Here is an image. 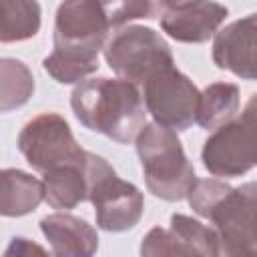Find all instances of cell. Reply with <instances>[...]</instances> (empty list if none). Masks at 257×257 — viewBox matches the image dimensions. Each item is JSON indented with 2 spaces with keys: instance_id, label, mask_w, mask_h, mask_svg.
Segmentation results:
<instances>
[{
  "instance_id": "8",
  "label": "cell",
  "mask_w": 257,
  "mask_h": 257,
  "mask_svg": "<svg viewBox=\"0 0 257 257\" xmlns=\"http://www.w3.org/2000/svg\"><path fill=\"white\" fill-rule=\"evenodd\" d=\"M16 145L26 163L38 173L68 165H86L88 161V151L74 141L68 122L56 112H42L28 120L22 126Z\"/></svg>"
},
{
  "instance_id": "9",
  "label": "cell",
  "mask_w": 257,
  "mask_h": 257,
  "mask_svg": "<svg viewBox=\"0 0 257 257\" xmlns=\"http://www.w3.org/2000/svg\"><path fill=\"white\" fill-rule=\"evenodd\" d=\"M143 100L155 122L173 131H187L197 122L201 92L173 64L157 70L143 82Z\"/></svg>"
},
{
  "instance_id": "12",
  "label": "cell",
  "mask_w": 257,
  "mask_h": 257,
  "mask_svg": "<svg viewBox=\"0 0 257 257\" xmlns=\"http://www.w3.org/2000/svg\"><path fill=\"white\" fill-rule=\"evenodd\" d=\"M229 10L215 0H191L161 16V28L177 42L201 44L217 34Z\"/></svg>"
},
{
  "instance_id": "7",
  "label": "cell",
  "mask_w": 257,
  "mask_h": 257,
  "mask_svg": "<svg viewBox=\"0 0 257 257\" xmlns=\"http://www.w3.org/2000/svg\"><path fill=\"white\" fill-rule=\"evenodd\" d=\"M102 54L110 70L135 84H143L157 70L175 64L167 40L153 28L139 24L118 28L106 40Z\"/></svg>"
},
{
  "instance_id": "19",
  "label": "cell",
  "mask_w": 257,
  "mask_h": 257,
  "mask_svg": "<svg viewBox=\"0 0 257 257\" xmlns=\"http://www.w3.org/2000/svg\"><path fill=\"white\" fill-rule=\"evenodd\" d=\"M100 2L108 14L112 28H122L131 20H139V18H147V20L157 18L151 0H100Z\"/></svg>"
},
{
  "instance_id": "2",
  "label": "cell",
  "mask_w": 257,
  "mask_h": 257,
  "mask_svg": "<svg viewBox=\"0 0 257 257\" xmlns=\"http://www.w3.org/2000/svg\"><path fill=\"white\" fill-rule=\"evenodd\" d=\"M187 201L215 229L221 255L257 257V181L231 187L219 179H197Z\"/></svg>"
},
{
  "instance_id": "6",
  "label": "cell",
  "mask_w": 257,
  "mask_h": 257,
  "mask_svg": "<svg viewBox=\"0 0 257 257\" xmlns=\"http://www.w3.org/2000/svg\"><path fill=\"white\" fill-rule=\"evenodd\" d=\"M203 167L213 177H241L257 167V92L239 116L215 128L201 151Z\"/></svg>"
},
{
  "instance_id": "18",
  "label": "cell",
  "mask_w": 257,
  "mask_h": 257,
  "mask_svg": "<svg viewBox=\"0 0 257 257\" xmlns=\"http://www.w3.org/2000/svg\"><path fill=\"white\" fill-rule=\"evenodd\" d=\"M0 110L10 112L26 104L34 92V76L30 68L16 58L0 60Z\"/></svg>"
},
{
  "instance_id": "15",
  "label": "cell",
  "mask_w": 257,
  "mask_h": 257,
  "mask_svg": "<svg viewBox=\"0 0 257 257\" xmlns=\"http://www.w3.org/2000/svg\"><path fill=\"white\" fill-rule=\"evenodd\" d=\"M88 163V161H86ZM46 203L52 209H74L82 201H88L86 165H68L42 173Z\"/></svg>"
},
{
  "instance_id": "10",
  "label": "cell",
  "mask_w": 257,
  "mask_h": 257,
  "mask_svg": "<svg viewBox=\"0 0 257 257\" xmlns=\"http://www.w3.org/2000/svg\"><path fill=\"white\" fill-rule=\"evenodd\" d=\"M143 255H221L219 237L215 229L203 225L201 221L175 213L171 217V227H153L141 243Z\"/></svg>"
},
{
  "instance_id": "11",
  "label": "cell",
  "mask_w": 257,
  "mask_h": 257,
  "mask_svg": "<svg viewBox=\"0 0 257 257\" xmlns=\"http://www.w3.org/2000/svg\"><path fill=\"white\" fill-rule=\"evenodd\" d=\"M213 62L243 80H257V14L243 16L215 34Z\"/></svg>"
},
{
  "instance_id": "21",
  "label": "cell",
  "mask_w": 257,
  "mask_h": 257,
  "mask_svg": "<svg viewBox=\"0 0 257 257\" xmlns=\"http://www.w3.org/2000/svg\"><path fill=\"white\" fill-rule=\"evenodd\" d=\"M151 2H153V8H155L157 18H161L165 12H169V10H173V8L181 6V4H187L191 0H151Z\"/></svg>"
},
{
  "instance_id": "3",
  "label": "cell",
  "mask_w": 257,
  "mask_h": 257,
  "mask_svg": "<svg viewBox=\"0 0 257 257\" xmlns=\"http://www.w3.org/2000/svg\"><path fill=\"white\" fill-rule=\"evenodd\" d=\"M70 106L82 126L120 145L133 143L147 124V106L141 90L120 76L80 80L70 94Z\"/></svg>"
},
{
  "instance_id": "4",
  "label": "cell",
  "mask_w": 257,
  "mask_h": 257,
  "mask_svg": "<svg viewBox=\"0 0 257 257\" xmlns=\"http://www.w3.org/2000/svg\"><path fill=\"white\" fill-rule=\"evenodd\" d=\"M135 143L147 189L163 201L187 199L197 175L183 151L177 131L159 122H147Z\"/></svg>"
},
{
  "instance_id": "17",
  "label": "cell",
  "mask_w": 257,
  "mask_h": 257,
  "mask_svg": "<svg viewBox=\"0 0 257 257\" xmlns=\"http://www.w3.org/2000/svg\"><path fill=\"white\" fill-rule=\"evenodd\" d=\"M2 42H22L40 30V4L36 0H0Z\"/></svg>"
},
{
  "instance_id": "14",
  "label": "cell",
  "mask_w": 257,
  "mask_h": 257,
  "mask_svg": "<svg viewBox=\"0 0 257 257\" xmlns=\"http://www.w3.org/2000/svg\"><path fill=\"white\" fill-rule=\"evenodd\" d=\"M46 201L44 181L18 171L4 169L0 175V213L4 217H22Z\"/></svg>"
},
{
  "instance_id": "1",
  "label": "cell",
  "mask_w": 257,
  "mask_h": 257,
  "mask_svg": "<svg viewBox=\"0 0 257 257\" xmlns=\"http://www.w3.org/2000/svg\"><path fill=\"white\" fill-rule=\"evenodd\" d=\"M112 24L100 0H62L54 18V50L42 68L60 84H74L98 70V52Z\"/></svg>"
},
{
  "instance_id": "5",
  "label": "cell",
  "mask_w": 257,
  "mask_h": 257,
  "mask_svg": "<svg viewBox=\"0 0 257 257\" xmlns=\"http://www.w3.org/2000/svg\"><path fill=\"white\" fill-rule=\"evenodd\" d=\"M88 201L94 207L96 225L104 231L120 233L133 229L145 209V199L139 187L122 181L106 159L88 153L86 163Z\"/></svg>"
},
{
  "instance_id": "20",
  "label": "cell",
  "mask_w": 257,
  "mask_h": 257,
  "mask_svg": "<svg viewBox=\"0 0 257 257\" xmlns=\"http://www.w3.org/2000/svg\"><path fill=\"white\" fill-rule=\"evenodd\" d=\"M12 253H16V255H28V253H44V249L38 247V245H34V243H30L28 239L14 237L12 243H10V247L6 249V255H12Z\"/></svg>"
},
{
  "instance_id": "13",
  "label": "cell",
  "mask_w": 257,
  "mask_h": 257,
  "mask_svg": "<svg viewBox=\"0 0 257 257\" xmlns=\"http://www.w3.org/2000/svg\"><path fill=\"white\" fill-rule=\"evenodd\" d=\"M40 231L54 255L90 257L98 249V235L92 225L70 213H52L40 221Z\"/></svg>"
},
{
  "instance_id": "16",
  "label": "cell",
  "mask_w": 257,
  "mask_h": 257,
  "mask_svg": "<svg viewBox=\"0 0 257 257\" xmlns=\"http://www.w3.org/2000/svg\"><path fill=\"white\" fill-rule=\"evenodd\" d=\"M239 86L233 82H213L201 90L197 124L205 131H215L237 116Z\"/></svg>"
}]
</instances>
